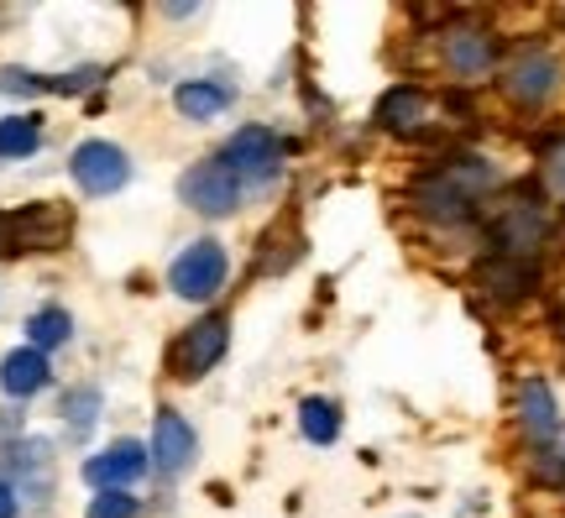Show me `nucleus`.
I'll return each mask as SVG.
<instances>
[{
    "label": "nucleus",
    "mask_w": 565,
    "mask_h": 518,
    "mask_svg": "<svg viewBox=\"0 0 565 518\" xmlns=\"http://www.w3.org/2000/svg\"><path fill=\"white\" fill-rule=\"evenodd\" d=\"M11 220H17V252H63L74 241V210L58 200L21 204Z\"/></svg>",
    "instance_id": "7"
},
{
    "label": "nucleus",
    "mask_w": 565,
    "mask_h": 518,
    "mask_svg": "<svg viewBox=\"0 0 565 518\" xmlns=\"http://www.w3.org/2000/svg\"><path fill=\"white\" fill-rule=\"evenodd\" d=\"M429 120H435V101L424 95L419 84H398V89H387L377 101V126L393 131V137H424Z\"/></svg>",
    "instance_id": "13"
},
{
    "label": "nucleus",
    "mask_w": 565,
    "mask_h": 518,
    "mask_svg": "<svg viewBox=\"0 0 565 518\" xmlns=\"http://www.w3.org/2000/svg\"><path fill=\"white\" fill-rule=\"evenodd\" d=\"M534 262H519V257H487L482 267H477V288H482L487 299H498V304H513V299H524L529 288H534Z\"/></svg>",
    "instance_id": "14"
},
{
    "label": "nucleus",
    "mask_w": 565,
    "mask_h": 518,
    "mask_svg": "<svg viewBox=\"0 0 565 518\" xmlns=\"http://www.w3.org/2000/svg\"><path fill=\"white\" fill-rule=\"evenodd\" d=\"M0 518H17V487L0 482Z\"/></svg>",
    "instance_id": "25"
},
{
    "label": "nucleus",
    "mask_w": 565,
    "mask_h": 518,
    "mask_svg": "<svg viewBox=\"0 0 565 518\" xmlns=\"http://www.w3.org/2000/svg\"><path fill=\"white\" fill-rule=\"evenodd\" d=\"M299 430L309 445H335V435H341V403L335 399H303Z\"/></svg>",
    "instance_id": "19"
},
{
    "label": "nucleus",
    "mask_w": 565,
    "mask_h": 518,
    "mask_svg": "<svg viewBox=\"0 0 565 518\" xmlns=\"http://www.w3.org/2000/svg\"><path fill=\"white\" fill-rule=\"evenodd\" d=\"M561 59H555V47L550 42H519L513 47V59L503 63V95L513 105H550L555 101V89H561Z\"/></svg>",
    "instance_id": "1"
},
{
    "label": "nucleus",
    "mask_w": 565,
    "mask_h": 518,
    "mask_svg": "<svg viewBox=\"0 0 565 518\" xmlns=\"http://www.w3.org/2000/svg\"><path fill=\"white\" fill-rule=\"evenodd\" d=\"M440 53H445V68L461 84H471V80H487V74H492L498 38H492L487 27H450L440 38Z\"/></svg>",
    "instance_id": "9"
},
{
    "label": "nucleus",
    "mask_w": 565,
    "mask_h": 518,
    "mask_svg": "<svg viewBox=\"0 0 565 518\" xmlns=\"http://www.w3.org/2000/svg\"><path fill=\"white\" fill-rule=\"evenodd\" d=\"M231 101H236V95L215 80H183L179 89H173V105H179L183 120H215Z\"/></svg>",
    "instance_id": "17"
},
{
    "label": "nucleus",
    "mask_w": 565,
    "mask_h": 518,
    "mask_svg": "<svg viewBox=\"0 0 565 518\" xmlns=\"http://www.w3.org/2000/svg\"><path fill=\"white\" fill-rule=\"evenodd\" d=\"M42 147V116L17 110V116H0V162L11 158H32Z\"/></svg>",
    "instance_id": "18"
},
{
    "label": "nucleus",
    "mask_w": 565,
    "mask_h": 518,
    "mask_svg": "<svg viewBox=\"0 0 565 518\" xmlns=\"http://www.w3.org/2000/svg\"><path fill=\"white\" fill-rule=\"evenodd\" d=\"M408 204H414L419 215L440 220V225H461V220L477 215V200H471V194H466V189L450 179L445 168H435V173L414 179V189H408Z\"/></svg>",
    "instance_id": "11"
},
{
    "label": "nucleus",
    "mask_w": 565,
    "mask_h": 518,
    "mask_svg": "<svg viewBox=\"0 0 565 518\" xmlns=\"http://www.w3.org/2000/svg\"><path fill=\"white\" fill-rule=\"evenodd\" d=\"M519 419H524V430L534 440H550L561 430V414H555V393H550L545 378H524L519 388Z\"/></svg>",
    "instance_id": "16"
},
{
    "label": "nucleus",
    "mask_w": 565,
    "mask_h": 518,
    "mask_svg": "<svg viewBox=\"0 0 565 518\" xmlns=\"http://www.w3.org/2000/svg\"><path fill=\"white\" fill-rule=\"evenodd\" d=\"M545 236H550V215L534 194H519V200H508L503 210L492 215V246H498V257L529 262L545 246Z\"/></svg>",
    "instance_id": "4"
},
{
    "label": "nucleus",
    "mask_w": 565,
    "mask_h": 518,
    "mask_svg": "<svg viewBox=\"0 0 565 518\" xmlns=\"http://www.w3.org/2000/svg\"><path fill=\"white\" fill-rule=\"evenodd\" d=\"M225 346H231V319H225V315L194 319V325H189V330L168 346V372H173V378H183V382L204 378V372L225 357Z\"/></svg>",
    "instance_id": "5"
},
{
    "label": "nucleus",
    "mask_w": 565,
    "mask_h": 518,
    "mask_svg": "<svg viewBox=\"0 0 565 518\" xmlns=\"http://www.w3.org/2000/svg\"><path fill=\"white\" fill-rule=\"evenodd\" d=\"M179 200L189 204V210H200V215H231L236 210V200H242V183L231 179L221 168V158H210V162H194L189 173L179 179Z\"/></svg>",
    "instance_id": "8"
},
{
    "label": "nucleus",
    "mask_w": 565,
    "mask_h": 518,
    "mask_svg": "<svg viewBox=\"0 0 565 518\" xmlns=\"http://www.w3.org/2000/svg\"><path fill=\"white\" fill-rule=\"evenodd\" d=\"M63 414H68V430H74V435H89V430H95V419H100V388H79V393H68V399H63Z\"/></svg>",
    "instance_id": "21"
},
{
    "label": "nucleus",
    "mask_w": 565,
    "mask_h": 518,
    "mask_svg": "<svg viewBox=\"0 0 565 518\" xmlns=\"http://www.w3.org/2000/svg\"><path fill=\"white\" fill-rule=\"evenodd\" d=\"M47 382H53V367H47V357L32 351V346H21V351H11V357L0 361V388H6L11 399H32Z\"/></svg>",
    "instance_id": "15"
},
{
    "label": "nucleus",
    "mask_w": 565,
    "mask_h": 518,
    "mask_svg": "<svg viewBox=\"0 0 565 518\" xmlns=\"http://www.w3.org/2000/svg\"><path fill=\"white\" fill-rule=\"evenodd\" d=\"M0 257H17V220H11V210H0Z\"/></svg>",
    "instance_id": "24"
},
{
    "label": "nucleus",
    "mask_w": 565,
    "mask_h": 518,
    "mask_svg": "<svg viewBox=\"0 0 565 518\" xmlns=\"http://www.w3.org/2000/svg\"><path fill=\"white\" fill-rule=\"evenodd\" d=\"M540 183H545L550 200H565V137L550 141L545 162H540Z\"/></svg>",
    "instance_id": "22"
},
{
    "label": "nucleus",
    "mask_w": 565,
    "mask_h": 518,
    "mask_svg": "<svg viewBox=\"0 0 565 518\" xmlns=\"http://www.w3.org/2000/svg\"><path fill=\"white\" fill-rule=\"evenodd\" d=\"M200 440H194V424L179 414V409H158L152 414V440H147V456L158 466L162 477H179L183 466L194 461Z\"/></svg>",
    "instance_id": "12"
},
{
    "label": "nucleus",
    "mask_w": 565,
    "mask_h": 518,
    "mask_svg": "<svg viewBox=\"0 0 565 518\" xmlns=\"http://www.w3.org/2000/svg\"><path fill=\"white\" fill-rule=\"evenodd\" d=\"M221 168L242 183V189L273 183L282 173V141H278V131H267V126H242V131L221 147Z\"/></svg>",
    "instance_id": "3"
},
{
    "label": "nucleus",
    "mask_w": 565,
    "mask_h": 518,
    "mask_svg": "<svg viewBox=\"0 0 565 518\" xmlns=\"http://www.w3.org/2000/svg\"><path fill=\"white\" fill-rule=\"evenodd\" d=\"M147 466H152V456H147L141 440H116V445H105L100 456L84 461V482L100 487V493H131V482H137Z\"/></svg>",
    "instance_id": "10"
},
{
    "label": "nucleus",
    "mask_w": 565,
    "mask_h": 518,
    "mask_svg": "<svg viewBox=\"0 0 565 518\" xmlns=\"http://www.w3.org/2000/svg\"><path fill=\"white\" fill-rule=\"evenodd\" d=\"M68 173L79 183L84 194H116L131 183V158H126V147L116 141H79L74 147V158H68Z\"/></svg>",
    "instance_id": "6"
},
{
    "label": "nucleus",
    "mask_w": 565,
    "mask_h": 518,
    "mask_svg": "<svg viewBox=\"0 0 565 518\" xmlns=\"http://www.w3.org/2000/svg\"><path fill=\"white\" fill-rule=\"evenodd\" d=\"M225 278H231V257H225L221 241H189L173 257V267H168V288L189 304L215 299L225 288Z\"/></svg>",
    "instance_id": "2"
},
{
    "label": "nucleus",
    "mask_w": 565,
    "mask_h": 518,
    "mask_svg": "<svg viewBox=\"0 0 565 518\" xmlns=\"http://www.w3.org/2000/svg\"><path fill=\"white\" fill-rule=\"evenodd\" d=\"M141 503L131 498V493H100V498L84 508V518H137Z\"/></svg>",
    "instance_id": "23"
},
{
    "label": "nucleus",
    "mask_w": 565,
    "mask_h": 518,
    "mask_svg": "<svg viewBox=\"0 0 565 518\" xmlns=\"http://www.w3.org/2000/svg\"><path fill=\"white\" fill-rule=\"evenodd\" d=\"M74 336V319H68V309H58V304H47V309H38V315L26 319V346L32 351H53V346H63V340Z\"/></svg>",
    "instance_id": "20"
}]
</instances>
